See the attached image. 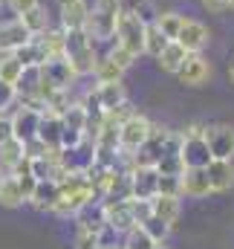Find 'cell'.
<instances>
[{
  "instance_id": "cell-2",
  "label": "cell",
  "mask_w": 234,
  "mask_h": 249,
  "mask_svg": "<svg viewBox=\"0 0 234 249\" xmlns=\"http://www.w3.org/2000/svg\"><path fill=\"white\" fill-rule=\"evenodd\" d=\"M67 32V47H64V58L75 70L78 78L93 75L96 61H99V47L93 44V38L84 29H64Z\"/></svg>"
},
{
  "instance_id": "cell-33",
  "label": "cell",
  "mask_w": 234,
  "mask_h": 249,
  "mask_svg": "<svg viewBox=\"0 0 234 249\" xmlns=\"http://www.w3.org/2000/svg\"><path fill=\"white\" fill-rule=\"evenodd\" d=\"M101 53H104L107 58H113V61H116L118 67H121V70H124V72H127V70H130L133 64L139 61V58H136V55H130V53H127L124 47H118V44H116V38H113V41H110V44H107V47H104Z\"/></svg>"
},
{
  "instance_id": "cell-46",
  "label": "cell",
  "mask_w": 234,
  "mask_h": 249,
  "mask_svg": "<svg viewBox=\"0 0 234 249\" xmlns=\"http://www.w3.org/2000/svg\"><path fill=\"white\" fill-rule=\"evenodd\" d=\"M0 9H3V3H0Z\"/></svg>"
},
{
  "instance_id": "cell-16",
  "label": "cell",
  "mask_w": 234,
  "mask_h": 249,
  "mask_svg": "<svg viewBox=\"0 0 234 249\" xmlns=\"http://www.w3.org/2000/svg\"><path fill=\"white\" fill-rule=\"evenodd\" d=\"M205 171L214 194H226L229 188H234V160H211Z\"/></svg>"
},
{
  "instance_id": "cell-19",
  "label": "cell",
  "mask_w": 234,
  "mask_h": 249,
  "mask_svg": "<svg viewBox=\"0 0 234 249\" xmlns=\"http://www.w3.org/2000/svg\"><path fill=\"white\" fill-rule=\"evenodd\" d=\"M61 133H64V119L44 110L41 113V124H38V139H44L50 148H61Z\"/></svg>"
},
{
  "instance_id": "cell-32",
  "label": "cell",
  "mask_w": 234,
  "mask_h": 249,
  "mask_svg": "<svg viewBox=\"0 0 234 249\" xmlns=\"http://www.w3.org/2000/svg\"><path fill=\"white\" fill-rule=\"evenodd\" d=\"M162 177H179L182 171H185V162H182V157L179 154H162L159 160H156V165H153Z\"/></svg>"
},
{
  "instance_id": "cell-15",
  "label": "cell",
  "mask_w": 234,
  "mask_h": 249,
  "mask_svg": "<svg viewBox=\"0 0 234 249\" xmlns=\"http://www.w3.org/2000/svg\"><path fill=\"white\" fill-rule=\"evenodd\" d=\"M150 214L162 217L174 229L179 223V217H182V197H176V194H153L150 197Z\"/></svg>"
},
{
  "instance_id": "cell-21",
  "label": "cell",
  "mask_w": 234,
  "mask_h": 249,
  "mask_svg": "<svg viewBox=\"0 0 234 249\" xmlns=\"http://www.w3.org/2000/svg\"><path fill=\"white\" fill-rule=\"evenodd\" d=\"M20 20H23V26L32 32V38H38V35H44L50 26H52V18H50V12H47V6L44 3H38L35 9H29V12H23V15H17Z\"/></svg>"
},
{
  "instance_id": "cell-26",
  "label": "cell",
  "mask_w": 234,
  "mask_h": 249,
  "mask_svg": "<svg viewBox=\"0 0 234 249\" xmlns=\"http://www.w3.org/2000/svg\"><path fill=\"white\" fill-rule=\"evenodd\" d=\"M26 200H23V194H20V186H17V180L12 177V174H3L0 177V206L3 209H17V206H23Z\"/></svg>"
},
{
  "instance_id": "cell-7",
  "label": "cell",
  "mask_w": 234,
  "mask_h": 249,
  "mask_svg": "<svg viewBox=\"0 0 234 249\" xmlns=\"http://www.w3.org/2000/svg\"><path fill=\"white\" fill-rule=\"evenodd\" d=\"M211 75H214V67L202 53H191L182 64V70L176 72L179 84H185V87H205L211 81Z\"/></svg>"
},
{
  "instance_id": "cell-8",
  "label": "cell",
  "mask_w": 234,
  "mask_h": 249,
  "mask_svg": "<svg viewBox=\"0 0 234 249\" xmlns=\"http://www.w3.org/2000/svg\"><path fill=\"white\" fill-rule=\"evenodd\" d=\"M41 75H44V81L52 90H72V84L78 81L75 70L69 67V61L64 55L61 58H47V61L41 64Z\"/></svg>"
},
{
  "instance_id": "cell-17",
  "label": "cell",
  "mask_w": 234,
  "mask_h": 249,
  "mask_svg": "<svg viewBox=\"0 0 234 249\" xmlns=\"http://www.w3.org/2000/svg\"><path fill=\"white\" fill-rule=\"evenodd\" d=\"M58 194H61L58 180H38V186H35L32 197H29L26 203H29L32 209H38V212H52L55 203H58Z\"/></svg>"
},
{
  "instance_id": "cell-10",
  "label": "cell",
  "mask_w": 234,
  "mask_h": 249,
  "mask_svg": "<svg viewBox=\"0 0 234 249\" xmlns=\"http://www.w3.org/2000/svg\"><path fill=\"white\" fill-rule=\"evenodd\" d=\"M32 41V32L23 26L20 18H6L0 20V53H17L23 44Z\"/></svg>"
},
{
  "instance_id": "cell-18",
  "label": "cell",
  "mask_w": 234,
  "mask_h": 249,
  "mask_svg": "<svg viewBox=\"0 0 234 249\" xmlns=\"http://www.w3.org/2000/svg\"><path fill=\"white\" fill-rule=\"evenodd\" d=\"M96 90H99V102H101V110H104V113L116 110V107H121V105L127 102V87H124V81L96 84Z\"/></svg>"
},
{
  "instance_id": "cell-40",
  "label": "cell",
  "mask_w": 234,
  "mask_h": 249,
  "mask_svg": "<svg viewBox=\"0 0 234 249\" xmlns=\"http://www.w3.org/2000/svg\"><path fill=\"white\" fill-rule=\"evenodd\" d=\"M38 3H41V0H6L3 6H6V9H9V12H12L15 18H17V15H23V12H29V9H35Z\"/></svg>"
},
{
  "instance_id": "cell-39",
  "label": "cell",
  "mask_w": 234,
  "mask_h": 249,
  "mask_svg": "<svg viewBox=\"0 0 234 249\" xmlns=\"http://www.w3.org/2000/svg\"><path fill=\"white\" fill-rule=\"evenodd\" d=\"M17 105V90L12 84H3L0 81V113H9V107Z\"/></svg>"
},
{
  "instance_id": "cell-42",
  "label": "cell",
  "mask_w": 234,
  "mask_h": 249,
  "mask_svg": "<svg viewBox=\"0 0 234 249\" xmlns=\"http://www.w3.org/2000/svg\"><path fill=\"white\" fill-rule=\"evenodd\" d=\"M12 139V116L9 113H0V142Z\"/></svg>"
},
{
  "instance_id": "cell-29",
  "label": "cell",
  "mask_w": 234,
  "mask_h": 249,
  "mask_svg": "<svg viewBox=\"0 0 234 249\" xmlns=\"http://www.w3.org/2000/svg\"><path fill=\"white\" fill-rule=\"evenodd\" d=\"M23 67H41V64L47 61V53H44V47L38 44V38H32L29 44H23L17 53H15Z\"/></svg>"
},
{
  "instance_id": "cell-41",
  "label": "cell",
  "mask_w": 234,
  "mask_h": 249,
  "mask_svg": "<svg viewBox=\"0 0 234 249\" xmlns=\"http://www.w3.org/2000/svg\"><path fill=\"white\" fill-rule=\"evenodd\" d=\"M200 6H202L208 15H223V12H229V0H200Z\"/></svg>"
},
{
  "instance_id": "cell-30",
  "label": "cell",
  "mask_w": 234,
  "mask_h": 249,
  "mask_svg": "<svg viewBox=\"0 0 234 249\" xmlns=\"http://www.w3.org/2000/svg\"><path fill=\"white\" fill-rule=\"evenodd\" d=\"M182 20H185V15L182 12H174V9H159V18H156V26L162 29V35L165 38H171L174 41L176 32H179V26H182Z\"/></svg>"
},
{
  "instance_id": "cell-22",
  "label": "cell",
  "mask_w": 234,
  "mask_h": 249,
  "mask_svg": "<svg viewBox=\"0 0 234 249\" xmlns=\"http://www.w3.org/2000/svg\"><path fill=\"white\" fill-rule=\"evenodd\" d=\"M38 44L44 47V53H47V58H61L64 55V47H67V32H64V26H50L44 35H38Z\"/></svg>"
},
{
  "instance_id": "cell-35",
  "label": "cell",
  "mask_w": 234,
  "mask_h": 249,
  "mask_svg": "<svg viewBox=\"0 0 234 249\" xmlns=\"http://www.w3.org/2000/svg\"><path fill=\"white\" fill-rule=\"evenodd\" d=\"M133 12L139 15L142 23H156V18H159V9H156L153 0H139V3L133 6Z\"/></svg>"
},
{
  "instance_id": "cell-25",
  "label": "cell",
  "mask_w": 234,
  "mask_h": 249,
  "mask_svg": "<svg viewBox=\"0 0 234 249\" xmlns=\"http://www.w3.org/2000/svg\"><path fill=\"white\" fill-rule=\"evenodd\" d=\"M23 160V142L20 139H6V142H0V171L3 174H9L17 162Z\"/></svg>"
},
{
  "instance_id": "cell-20",
  "label": "cell",
  "mask_w": 234,
  "mask_h": 249,
  "mask_svg": "<svg viewBox=\"0 0 234 249\" xmlns=\"http://www.w3.org/2000/svg\"><path fill=\"white\" fill-rule=\"evenodd\" d=\"M191 53L185 50V47H179L176 41H171L162 53H159V58H156V64H159V70L162 72H168V75H176L179 70H182V64H185V58H188Z\"/></svg>"
},
{
  "instance_id": "cell-43",
  "label": "cell",
  "mask_w": 234,
  "mask_h": 249,
  "mask_svg": "<svg viewBox=\"0 0 234 249\" xmlns=\"http://www.w3.org/2000/svg\"><path fill=\"white\" fill-rule=\"evenodd\" d=\"M229 78H232V84H234V61L229 64Z\"/></svg>"
},
{
  "instance_id": "cell-9",
  "label": "cell",
  "mask_w": 234,
  "mask_h": 249,
  "mask_svg": "<svg viewBox=\"0 0 234 249\" xmlns=\"http://www.w3.org/2000/svg\"><path fill=\"white\" fill-rule=\"evenodd\" d=\"M127 186H130V197L136 200H150L159 188V171L153 165H136L127 177Z\"/></svg>"
},
{
  "instance_id": "cell-23",
  "label": "cell",
  "mask_w": 234,
  "mask_h": 249,
  "mask_svg": "<svg viewBox=\"0 0 234 249\" xmlns=\"http://www.w3.org/2000/svg\"><path fill=\"white\" fill-rule=\"evenodd\" d=\"M118 249H165V247H159L139 223L136 226H130L124 235H121V244H118Z\"/></svg>"
},
{
  "instance_id": "cell-28",
  "label": "cell",
  "mask_w": 234,
  "mask_h": 249,
  "mask_svg": "<svg viewBox=\"0 0 234 249\" xmlns=\"http://www.w3.org/2000/svg\"><path fill=\"white\" fill-rule=\"evenodd\" d=\"M20 75H23V64H20V58H17L15 53H3V55H0V81L15 87V84L20 81Z\"/></svg>"
},
{
  "instance_id": "cell-36",
  "label": "cell",
  "mask_w": 234,
  "mask_h": 249,
  "mask_svg": "<svg viewBox=\"0 0 234 249\" xmlns=\"http://www.w3.org/2000/svg\"><path fill=\"white\" fill-rule=\"evenodd\" d=\"M99 232H90V229H81V226H75V249H99V238H96Z\"/></svg>"
},
{
  "instance_id": "cell-44",
  "label": "cell",
  "mask_w": 234,
  "mask_h": 249,
  "mask_svg": "<svg viewBox=\"0 0 234 249\" xmlns=\"http://www.w3.org/2000/svg\"><path fill=\"white\" fill-rule=\"evenodd\" d=\"M229 9H232V12H234V0H229Z\"/></svg>"
},
{
  "instance_id": "cell-31",
  "label": "cell",
  "mask_w": 234,
  "mask_h": 249,
  "mask_svg": "<svg viewBox=\"0 0 234 249\" xmlns=\"http://www.w3.org/2000/svg\"><path fill=\"white\" fill-rule=\"evenodd\" d=\"M139 226H142V229H145V232H148V235H150L156 244H159V247H165V241H168V235H171V226H168L162 217L150 214V217H145Z\"/></svg>"
},
{
  "instance_id": "cell-12",
  "label": "cell",
  "mask_w": 234,
  "mask_h": 249,
  "mask_svg": "<svg viewBox=\"0 0 234 249\" xmlns=\"http://www.w3.org/2000/svg\"><path fill=\"white\" fill-rule=\"evenodd\" d=\"M179 157H182L185 168H208V162L214 160L202 133H200V136H188V139H182V151H179Z\"/></svg>"
},
{
  "instance_id": "cell-4",
  "label": "cell",
  "mask_w": 234,
  "mask_h": 249,
  "mask_svg": "<svg viewBox=\"0 0 234 249\" xmlns=\"http://www.w3.org/2000/svg\"><path fill=\"white\" fill-rule=\"evenodd\" d=\"M150 119L145 116V113H139V110H133L124 122L118 124V151L124 154V157H133L142 145H145V139H148V133H150Z\"/></svg>"
},
{
  "instance_id": "cell-1",
  "label": "cell",
  "mask_w": 234,
  "mask_h": 249,
  "mask_svg": "<svg viewBox=\"0 0 234 249\" xmlns=\"http://www.w3.org/2000/svg\"><path fill=\"white\" fill-rule=\"evenodd\" d=\"M121 0H93L90 3V15H87V23H84V32L93 38V44L99 47H107L113 38H116V26H118V15H121Z\"/></svg>"
},
{
  "instance_id": "cell-5",
  "label": "cell",
  "mask_w": 234,
  "mask_h": 249,
  "mask_svg": "<svg viewBox=\"0 0 234 249\" xmlns=\"http://www.w3.org/2000/svg\"><path fill=\"white\" fill-rule=\"evenodd\" d=\"M205 142L214 160H234V124L229 122H214L205 124Z\"/></svg>"
},
{
  "instance_id": "cell-24",
  "label": "cell",
  "mask_w": 234,
  "mask_h": 249,
  "mask_svg": "<svg viewBox=\"0 0 234 249\" xmlns=\"http://www.w3.org/2000/svg\"><path fill=\"white\" fill-rule=\"evenodd\" d=\"M93 78H96V84L124 81V70H121L113 58H107L104 53H99V61H96V70H93Z\"/></svg>"
},
{
  "instance_id": "cell-38",
  "label": "cell",
  "mask_w": 234,
  "mask_h": 249,
  "mask_svg": "<svg viewBox=\"0 0 234 249\" xmlns=\"http://www.w3.org/2000/svg\"><path fill=\"white\" fill-rule=\"evenodd\" d=\"M127 206H130V214H133L136 223H142L145 217H150V200H136V197H130Z\"/></svg>"
},
{
  "instance_id": "cell-13",
  "label": "cell",
  "mask_w": 234,
  "mask_h": 249,
  "mask_svg": "<svg viewBox=\"0 0 234 249\" xmlns=\"http://www.w3.org/2000/svg\"><path fill=\"white\" fill-rule=\"evenodd\" d=\"M9 116H12V136L15 139L26 142V139H35L38 136V124H41V113L38 110L17 105V110H12Z\"/></svg>"
},
{
  "instance_id": "cell-27",
  "label": "cell",
  "mask_w": 234,
  "mask_h": 249,
  "mask_svg": "<svg viewBox=\"0 0 234 249\" xmlns=\"http://www.w3.org/2000/svg\"><path fill=\"white\" fill-rule=\"evenodd\" d=\"M168 44H171V38H165L156 23H145V55H150V58L156 61L159 53H162Z\"/></svg>"
},
{
  "instance_id": "cell-47",
  "label": "cell",
  "mask_w": 234,
  "mask_h": 249,
  "mask_svg": "<svg viewBox=\"0 0 234 249\" xmlns=\"http://www.w3.org/2000/svg\"><path fill=\"white\" fill-rule=\"evenodd\" d=\"M0 3H6V0H0Z\"/></svg>"
},
{
  "instance_id": "cell-37",
  "label": "cell",
  "mask_w": 234,
  "mask_h": 249,
  "mask_svg": "<svg viewBox=\"0 0 234 249\" xmlns=\"http://www.w3.org/2000/svg\"><path fill=\"white\" fill-rule=\"evenodd\" d=\"M156 194H176V197H182V174H179V177H162V174H159V188H156Z\"/></svg>"
},
{
  "instance_id": "cell-45",
  "label": "cell",
  "mask_w": 234,
  "mask_h": 249,
  "mask_svg": "<svg viewBox=\"0 0 234 249\" xmlns=\"http://www.w3.org/2000/svg\"><path fill=\"white\" fill-rule=\"evenodd\" d=\"M0 177H3V171H0Z\"/></svg>"
},
{
  "instance_id": "cell-34",
  "label": "cell",
  "mask_w": 234,
  "mask_h": 249,
  "mask_svg": "<svg viewBox=\"0 0 234 249\" xmlns=\"http://www.w3.org/2000/svg\"><path fill=\"white\" fill-rule=\"evenodd\" d=\"M96 238H99V249H118V244H121V232H116V229L107 226V223L99 229Z\"/></svg>"
},
{
  "instance_id": "cell-11",
  "label": "cell",
  "mask_w": 234,
  "mask_h": 249,
  "mask_svg": "<svg viewBox=\"0 0 234 249\" xmlns=\"http://www.w3.org/2000/svg\"><path fill=\"white\" fill-rule=\"evenodd\" d=\"M55 6H58V26L84 29L90 15V0H55Z\"/></svg>"
},
{
  "instance_id": "cell-6",
  "label": "cell",
  "mask_w": 234,
  "mask_h": 249,
  "mask_svg": "<svg viewBox=\"0 0 234 249\" xmlns=\"http://www.w3.org/2000/svg\"><path fill=\"white\" fill-rule=\"evenodd\" d=\"M174 41L179 47H185L188 53H205V47L211 44V29L197 18H185Z\"/></svg>"
},
{
  "instance_id": "cell-14",
  "label": "cell",
  "mask_w": 234,
  "mask_h": 249,
  "mask_svg": "<svg viewBox=\"0 0 234 249\" xmlns=\"http://www.w3.org/2000/svg\"><path fill=\"white\" fill-rule=\"evenodd\" d=\"M211 191V180H208V171L205 168H185L182 171V197H191V200H205Z\"/></svg>"
},
{
  "instance_id": "cell-48",
  "label": "cell",
  "mask_w": 234,
  "mask_h": 249,
  "mask_svg": "<svg viewBox=\"0 0 234 249\" xmlns=\"http://www.w3.org/2000/svg\"><path fill=\"white\" fill-rule=\"evenodd\" d=\"M0 55H3V53H0Z\"/></svg>"
},
{
  "instance_id": "cell-3",
  "label": "cell",
  "mask_w": 234,
  "mask_h": 249,
  "mask_svg": "<svg viewBox=\"0 0 234 249\" xmlns=\"http://www.w3.org/2000/svg\"><path fill=\"white\" fill-rule=\"evenodd\" d=\"M116 44L124 47L130 55L142 58L145 55V23L139 20V15L133 9H121L116 26Z\"/></svg>"
}]
</instances>
